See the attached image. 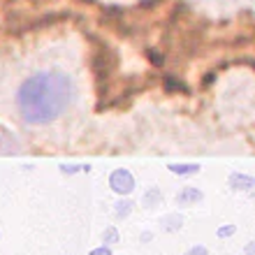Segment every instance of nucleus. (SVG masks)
I'll use <instances>...</instances> for the list:
<instances>
[{"label":"nucleus","instance_id":"f257e3e1","mask_svg":"<svg viewBox=\"0 0 255 255\" xmlns=\"http://www.w3.org/2000/svg\"><path fill=\"white\" fill-rule=\"evenodd\" d=\"M72 79L63 72H37L21 84L16 107L23 121L33 126L56 121L72 102Z\"/></svg>","mask_w":255,"mask_h":255},{"label":"nucleus","instance_id":"f03ea898","mask_svg":"<svg viewBox=\"0 0 255 255\" xmlns=\"http://www.w3.org/2000/svg\"><path fill=\"white\" fill-rule=\"evenodd\" d=\"M88 61H91V70H93V74H95L100 95H105L109 81H112L116 67H119V56H116V51L109 47L105 40L91 37V54H88Z\"/></svg>","mask_w":255,"mask_h":255},{"label":"nucleus","instance_id":"7ed1b4c3","mask_svg":"<svg viewBox=\"0 0 255 255\" xmlns=\"http://www.w3.org/2000/svg\"><path fill=\"white\" fill-rule=\"evenodd\" d=\"M109 186L119 195H128V193H132V188H134V179L128 169H116L114 174H112V179H109Z\"/></svg>","mask_w":255,"mask_h":255},{"label":"nucleus","instance_id":"20e7f679","mask_svg":"<svg viewBox=\"0 0 255 255\" xmlns=\"http://www.w3.org/2000/svg\"><path fill=\"white\" fill-rule=\"evenodd\" d=\"M230 181H232L235 188H251L253 186V179H246V176H239V174H235Z\"/></svg>","mask_w":255,"mask_h":255},{"label":"nucleus","instance_id":"39448f33","mask_svg":"<svg viewBox=\"0 0 255 255\" xmlns=\"http://www.w3.org/2000/svg\"><path fill=\"white\" fill-rule=\"evenodd\" d=\"M169 169H172L174 174H190V172L197 169V165H172Z\"/></svg>","mask_w":255,"mask_h":255},{"label":"nucleus","instance_id":"423d86ee","mask_svg":"<svg viewBox=\"0 0 255 255\" xmlns=\"http://www.w3.org/2000/svg\"><path fill=\"white\" fill-rule=\"evenodd\" d=\"M202 195L200 193H195V190H186V193H181L176 200L181 202V204H186V202H193V200H200Z\"/></svg>","mask_w":255,"mask_h":255},{"label":"nucleus","instance_id":"0eeeda50","mask_svg":"<svg viewBox=\"0 0 255 255\" xmlns=\"http://www.w3.org/2000/svg\"><path fill=\"white\" fill-rule=\"evenodd\" d=\"M148 56H151V63H153V65H162V63H165V56H162L160 51H153V49H148Z\"/></svg>","mask_w":255,"mask_h":255},{"label":"nucleus","instance_id":"6e6552de","mask_svg":"<svg viewBox=\"0 0 255 255\" xmlns=\"http://www.w3.org/2000/svg\"><path fill=\"white\" fill-rule=\"evenodd\" d=\"M186 255H207V249H204V246H195V249H190Z\"/></svg>","mask_w":255,"mask_h":255},{"label":"nucleus","instance_id":"1a4fd4ad","mask_svg":"<svg viewBox=\"0 0 255 255\" xmlns=\"http://www.w3.org/2000/svg\"><path fill=\"white\" fill-rule=\"evenodd\" d=\"M88 255H112V251L107 249V246H100V249H95V251H91Z\"/></svg>","mask_w":255,"mask_h":255},{"label":"nucleus","instance_id":"9d476101","mask_svg":"<svg viewBox=\"0 0 255 255\" xmlns=\"http://www.w3.org/2000/svg\"><path fill=\"white\" fill-rule=\"evenodd\" d=\"M105 242H116V232H114V230H109L107 235H105Z\"/></svg>","mask_w":255,"mask_h":255}]
</instances>
